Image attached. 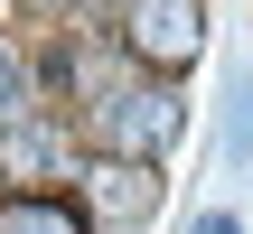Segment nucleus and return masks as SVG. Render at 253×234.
Returning a JSON list of instances; mask_svg holds the SVG:
<instances>
[{
  "instance_id": "1",
  "label": "nucleus",
  "mask_w": 253,
  "mask_h": 234,
  "mask_svg": "<svg viewBox=\"0 0 253 234\" xmlns=\"http://www.w3.org/2000/svg\"><path fill=\"white\" fill-rule=\"evenodd\" d=\"M131 47L150 66H188L197 56V9L188 0H131Z\"/></svg>"
},
{
  "instance_id": "3",
  "label": "nucleus",
  "mask_w": 253,
  "mask_h": 234,
  "mask_svg": "<svg viewBox=\"0 0 253 234\" xmlns=\"http://www.w3.org/2000/svg\"><path fill=\"white\" fill-rule=\"evenodd\" d=\"M0 234H84L66 197H0Z\"/></svg>"
},
{
  "instance_id": "5",
  "label": "nucleus",
  "mask_w": 253,
  "mask_h": 234,
  "mask_svg": "<svg viewBox=\"0 0 253 234\" xmlns=\"http://www.w3.org/2000/svg\"><path fill=\"white\" fill-rule=\"evenodd\" d=\"M150 197H160V178H150V169H103V206H122V216H150Z\"/></svg>"
},
{
  "instance_id": "8",
  "label": "nucleus",
  "mask_w": 253,
  "mask_h": 234,
  "mask_svg": "<svg viewBox=\"0 0 253 234\" xmlns=\"http://www.w3.org/2000/svg\"><path fill=\"white\" fill-rule=\"evenodd\" d=\"M197 234H235V216H197Z\"/></svg>"
},
{
  "instance_id": "9",
  "label": "nucleus",
  "mask_w": 253,
  "mask_h": 234,
  "mask_svg": "<svg viewBox=\"0 0 253 234\" xmlns=\"http://www.w3.org/2000/svg\"><path fill=\"white\" fill-rule=\"evenodd\" d=\"M38 9H66V0H38Z\"/></svg>"
},
{
  "instance_id": "4",
  "label": "nucleus",
  "mask_w": 253,
  "mask_h": 234,
  "mask_svg": "<svg viewBox=\"0 0 253 234\" xmlns=\"http://www.w3.org/2000/svg\"><path fill=\"white\" fill-rule=\"evenodd\" d=\"M47 159H56V131H47V122H9V131H0V169H9V178H38Z\"/></svg>"
},
{
  "instance_id": "7",
  "label": "nucleus",
  "mask_w": 253,
  "mask_h": 234,
  "mask_svg": "<svg viewBox=\"0 0 253 234\" xmlns=\"http://www.w3.org/2000/svg\"><path fill=\"white\" fill-rule=\"evenodd\" d=\"M9 113H19V56L0 47V122H9Z\"/></svg>"
},
{
  "instance_id": "6",
  "label": "nucleus",
  "mask_w": 253,
  "mask_h": 234,
  "mask_svg": "<svg viewBox=\"0 0 253 234\" xmlns=\"http://www.w3.org/2000/svg\"><path fill=\"white\" fill-rule=\"evenodd\" d=\"M235 150H253V75H235Z\"/></svg>"
},
{
  "instance_id": "2",
  "label": "nucleus",
  "mask_w": 253,
  "mask_h": 234,
  "mask_svg": "<svg viewBox=\"0 0 253 234\" xmlns=\"http://www.w3.org/2000/svg\"><path fill=\"white\" fill-rule=\"evenodd\" d=\"M169 131H178V103L169 94H113L103 103V141L113 150H160Z\"/></svg>"
}]
</instances>
